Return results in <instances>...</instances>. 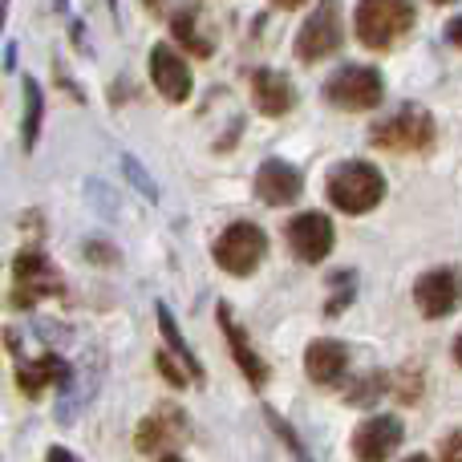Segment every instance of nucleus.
<instances>
[{
    "label": "nucleus",
    "instance_id": "nucleus-19",
    "mask_svg": "<svg viewBox=\"0 0 462 462\" xmlns=\"http://www.w3.org/2000/svg\"><path fill=\"white\" fill-rule=\"evenodd\" d=\"M154 365H159V374L167 377L171 385H199L203 382V365L199 361H191V357H183V353H175V349H159L154 353Z\"/></svg>",
    "mask_w": 462,
    "mask_h": 462
},
{
    "label": "nucleus",
    "instance_id": "nucleus-15",
    "mask_svg": "<svg viewBox=\"0 0 462 462\" xmlns=\"http://www.w3.org/2000/svg\"><path fill=\"white\" fill-rule=\"evenodd\" d=\"M345 369H349V349H345L341 341H333V337H320V341H312L309 349H304V374L317 385L341 382Z\"/></svg>",
    "mask_w": 462,
    "mask_h": 462
},
{
    "label": "nucleus",
    "instance_id": "nucleus-31",
    "mask_svg": "<svg viewBox=\"0 0 462 462\" xmlns=\"http://www.w3.org/2000/svg\"><path fill=\"white\" fill-rule=\"evenodd\" d=\"M434 5H450V0H434Z\"/></svg>",
    "mask_w": 462,
    "mask_h": 462
},
{
    "label": "nucleus",
    "instance_id": "nucleus-25",
    "mask_svg": "<svg viewBox=\"0 0 462 462\" xmlns=\"http://www.w3.org/2000/svg\"><path fill=\"white\" fill-rule=\"evenodd\" d=\"M45 462H78V458H73V455H69V450L53 447V450H49V458H45Z\"/></svg>",
    "mask_w": 462,
    "mask_h": 462
},
{
    "label": "nucleus",
    "instance_id": "nucleus-27",
    "mask_svg": "<svg viewBox=\"0 0 462 462\" xmlns=\"http://www.w3.org/2000/svg\"><path fill=\"white\" fill-rule=\"evenodd\" d=\"M272 5H280V8H300L304 0H272Z\"/></svg>",
    "mask_w": 462,
    "mask_h": 462
},
{
    "label": "nucleus",
    "instance_id": "nucleus-6",
    "mask_svg": "<svg viewBox=\"0 0 462 462\" xmlns=\"http://www.w3.org/2000/svg\"><path fill=\"white\" fill-rule=\"evenodd\" d=\"M13 280H16V292H13L16 309H32L41 296H61V276H57V268L37 247H24V252L16 255Z\"/></svg>",
    "mask_w": 462,
    "mask_h": 462
},
{
    "label": "nucleus",
    "instance_id": "nucleus-1",
    "mask_svg": "<svg viewBox=\"0 0 462 462\" xmlns=\"http://www.w3.org/2000/svg\"><path fill=\"white\" fill-rule=\"evenodd\" d=\"M328 199H333V208H341L345 216H365V211H374L377 203L385 199L382 171L361 159L341 162V167H333V175H328Z\"/></svg>",
    "mask_w": 462,
    "mask_h": 462
},
{
    "label": "nucleus",
    "instance_id": "nucleus-8",
    "mask_svg": "<svg viewBox=\"0 0 462 462\" xmlns=\"http://www.w3.org/2000/svg\"><path fill=\"white\" fill-rule=\"evenodd\" d=\"M191 439V422H187L183 406H175V402H162V406H154L151 414L143 418V426H138L134 434V447L143 450V455H162V450L179 447V442Z\"/></svg>",
    "mask_w": 462,
    "mask_h": 462
},
{
    "label": "nucleus",
    "instance_id": "nucleus-16",
    "mask_svg": "<svg viewBox=\"0 0 462 462\" xmlns=\"http://www.w3.org/2000/svg\"><path fill=\"white\" fill-rule=\"evenodd\" d=\"M252 97H255V110L268 114V118H280L296 106V86L276 69H255L252 73Z\"/></svg>",
    "mask_w": 462,
    "mask_h": 462
},
{
    "label": "nucleus",
    "instance_id": "nucleus-22",
    "mask_svg": "<svg viewBox=\"0 0 462 462\" xmlns=\"http://www.w3.org/2000/svg\"><path fill=\"white\" fill-rule=\"evenodd\" d=\"M333 284H337V296L328 300V312H341V309H345V300L353 296V276H349V272H337Z\"/></svg>",
    "mask_w": 462,
    "mask_h": 462
},
{
    "label": "nucleus",
    "instance_id": "nucleus-11",
    "mask_svg": "<svg viewBox=\"0 0 462 462\" xmlns=\"http://www.w3.org/2000/svg\"><path fill=\"white\" fill-rule=\"evenodd\" d=\"M402 447V418L393 414H374L353 430V455L357 462H385Z\"/></svg>",
    "mask_w": 462,
    "mask_h": 462
},
{
    "label": "nucleus",
    "instance_id": "nucleus-26",
    "mask_svg": "<svg viewBox=\"0 0 462 462\" xmlns=\"http://www.w3.org/2000/svg\"><path fill=\"white\" fill-rule=\"evenodd\" d=\"M167 5H175V0H146V8H151V13H154V16H159V13H162V8H167Z\"/></svg>",
    "mask_w": 462,
    "mask_h": 462
},
{
    "label": "nucleus",
    "instance_id": "nucleus-7",
    "mask_svg": "<svg viewBox=\"0 0 462 462\" xmlns=\"http://www.w3.org/2000/svg\"><path fill=\"white\" fill-rule=\"evenodd\" d=\"M268 252V236L255 224H231L224 236L216 239V263L231 276H252L255 263Z\"/></svg>",
    "mask_w": 462,
    "mask_h": 462
},
{
    "label": "nucleus",
    "instance_id": "nucleus-29",
    "mask_svg": "<svg viewBox=\"0 0 462 462\" xmlns=\"http://www.w3.org/2000/svg\"><path fill=\"white\" fill-rule=\"evenodd\" d=\"M159 462H183L179 455H159Z\"/></svg>",
    "mask_w": 462,
    "mask_h": 462
},
{
    "label": "nucleus",
    "instance_id": "nucleus-5",
    "mask_svg": "<svg viewBox=\"0 0 462 462\" xmlns=\"http://www.w3.org/2000/svg\"><path fill=\"white\" fill-rule=\"evenodd\" d=\"M345 41L341 29V0H320L317 13L304 21V29L296 32V57L300 61H320V57L337 53Z\"/></svg>",
    "mask_w": 462,
    "mask_h": 462
},
{
    "label": "nucleus",
    "instance_id": "nucleus-2",
    "mask_svg": "<svg viewBox=\"0 0 462 462\" xmlns=\"http://www.w3.org/2000/svg\"><path fill=\"white\" fill-rule=\"evenodd\" d=\"M414 24V0H357V41L365 49H390Z\"/></svg>",
    "mask_w": 462,
    "mask_h": 462
},
{
    "label": "nucleus",
    "instance_id": "nucleus-18",
    "mask_svg": "<svg viewBox=\"0 0 462 462\" xmlns=\"http://www.w3.org/2000/svg\"><path fill=\"white\" fill-rule=\"evenodd\" d=\"M199 21H203V8H199V5H183V8L175 13V21H171V29H175L179 45L191 49L195 57H211V49H216V45H211V37L203 32Z\"/></svg>",
    "mask_w": 462,
    "mask_h": 462
},
{
    "label": "nucleus",
    "instance_id": "nucleus-13",
    "mask_svg": "<svg viewBox=\"0 0 462 462\" xmlns=\"http://www.w3.org/2000/svg\"><path fill=\"white\" fill-rule=\"evenodd\" d=\"M304 179L296 167H288L284 159H268L260 171H255V195H260L268 208H284V203H292L296 195H300Z\"/></svg>",
    "mask_w": 462,
    "mask_h": 462
},
{
    "label": "nucleus",
    "instance_id": "nucleus-24",
    "mask_svg": "<svg viewBox=\"0 0 462 462\" xmlns=\"http://www.w3.org/2000/svg\"><path fill=\"white\" fill-rule=\"evenodd\" d=\"M447 37H450V45H458V49H462V16H455V21L447 24Z\"/></svg>",
    "mask_w": 462,
    "mask_h": 462
},
{
    "label": "nucleus",
    "instance_id": "nucleus-14",
    "mask_svg": "<svg viewBox=\"0 0 462 462\" xmlns=\"http://www.w3.org/2000/svg\"><path fill=\"white\" fill-rule=\"evenodd\" d=\"M219 328H224V337H227V345H231V357H236L239 374H244L247 382H252L255 390H260V385L268 382V361H263L260 353L252 349V341H247V333L239 328L236 312H231L227 304H219Z\"/></svg>",
    "mask_w": 462,
    "mask_h": 462
},
{
    "label": "nucleus",
    "instance_id": "nucleus-17",
    "mask_svg": "<svg viewBox=\"0 0 462 462\" xmlns=\"http://www.w3.org/2000/svg\"><path fill=\"white\" fill-rule=\"evenodd\" d=\"M65 382H69V365L57 353H45V357L16 369V385H21L24 398H41L45 390H61Z\"/></svg>",
    "mask_w": 462,
    "mask_h": 462
},
{
    "label": "nucleus",
    "instance_id": "nucleus-23",
    "mask_svg": "<svg viewBox=\"0 0 462 462\" xmlns=\"http://www.w3.org/2000/svg\"><path fill=\"white\" fill-rule=\"evenodd\" d=\"M442 462H462V430L442 442Z\"/></svg>",
    "mask_w": 462,
    "mask_h": 462
},
{
    "label": "nucleus",
    "instance_id": "nucleus-4",
    "mask_svg": "<svg viewBox=\"0 0 462 462\" xmlns=\"http://www.w3.org/2000/svg\"><path fill=\"white\" fill-rule=\"evenodd\" d=\"M369 138H374V146H382V151H426V146L434 143V118L422 106H402L393 118L377 122V126L369 130Z\"/></svg>",
    "mask_w": 462,
    "mask_h": 462
},
{
    "label": "nucleus",
    "instance_id": "nucleus-10",
    "mask_svg": "<svg viewBox=\"0 0 462 462\" xmlns=\"http://www.w3.org/2000/svg\"><path fill=\"white\" fill-rule=\"evenodd\" d=\"M284 236H288V247L296 252V260L320 263L328 252H333L337 231H333V219L328 216H320V211H304V216H296L292 224L284 227Z\"/></svg>",
    "mask_w": 462,
    "mask_h": 462
},
{
    "label": "nucleus",
    "instance_id": "nucleus-30",
    "mask_svg": "<svg viewBox=\"0 0 462 462\" xmlns=\"http://www.w3.org/2000/svg\"><path fill=\"white\" fill-rule=\"evenodd\" d=\"M406 462H430V458H426V455H410Z\"/></svg>",
    "mask_w": 462,
    "mask_h": 462
},
{
    "label": "nucleus",
    "instance_id": "nucleus-20",
    "mask_svg": "<svg viewBox=\"0 0 462 462\" xmlns=\"http://www.w3.org/2000/svg\"><path fill=\"white\" fill-rule=\"evenodd\" d=\"M41 114H45V102H41V86L32 78H24V151H32L41 134Z\"/></svg>",
    "mask_w": 462,
    "mask_h": 462
},
{
    "label": "nucleus",
    "instance_id": "nucleus-9",
    "mask_svg": "<svg viewBox=\"0 0 462 462\" xmlns=\"http://www.w3.org/2000/svg\"><path fill=\"white\" fill-rule=\"evenodd\" d=\"M414 304L426 320H442L462 304V272L458 268H430L414 284Z\"/></svg>",
    "mask_w": 462,
    "mask_h": 462
},
{
    "label": "nucleus",
    "instance_id": "nucleus-21",
    "mask_svg": "<svg viewBox=\"0 0 462 462\" xmlns=\"http://www.w3.org/2000/svg\"><path fill=\"white\" fill-rule=\"evenodd\" d=\"M263 418H268V426H272V430H276L280 439L288 442V450H292L296 458H300V462H312V458H309V450H304V442H300V434H296L292 426H284V418H280L276 410H263Z\"/></svg>",
    "mask_w": 462,
    "mask_h": 462
},
{
    "label": "nucleus",
    "instance_id": "nucleus-12",
    "mask_svg": "<svg viewBox=\"0 0 462 462\" xmlns=\"http://www.w3.org/2000/svg\"><path fill=\"white\" fill-rule=\"evenodd\" d=\"M151 81L167 102H187V97H191V69H187L183 57L171 45L151 49Z\"/></svg>",
    "mask_w": 462,
    "mask_h": 462
},
{
    "label": "nucleus",
    "instance_id": "nucleus-28",
    "mask_svg": "<svg viewBox=\"0 0 462 462\" xmlns=\"http://www.w3.org/2000/svg\"><path fill=\"white\" fill-rule=\"evenodd\" d=\"M455 361L462 365V333H458V341H455Z\"/></svg>",
    "mask_w": 462,
    "mask_h": 462
},
{
    "label": "nucleus",
    "instance_id": "nucleus-3",
    "mask_svg": "<svg viewBox=\"0 0 462 462\" xmlns=\"http://www.w3.org/2000/svg\"><path fill=\"white\" fill-rule=\"evenodd\" d=\"M325 97L337 110H374L385 97L382 73L374 65H345L325 81Z\"/></svg>",
    "mask_w": 462,
    "mask_h": 462
}]
</instances>
